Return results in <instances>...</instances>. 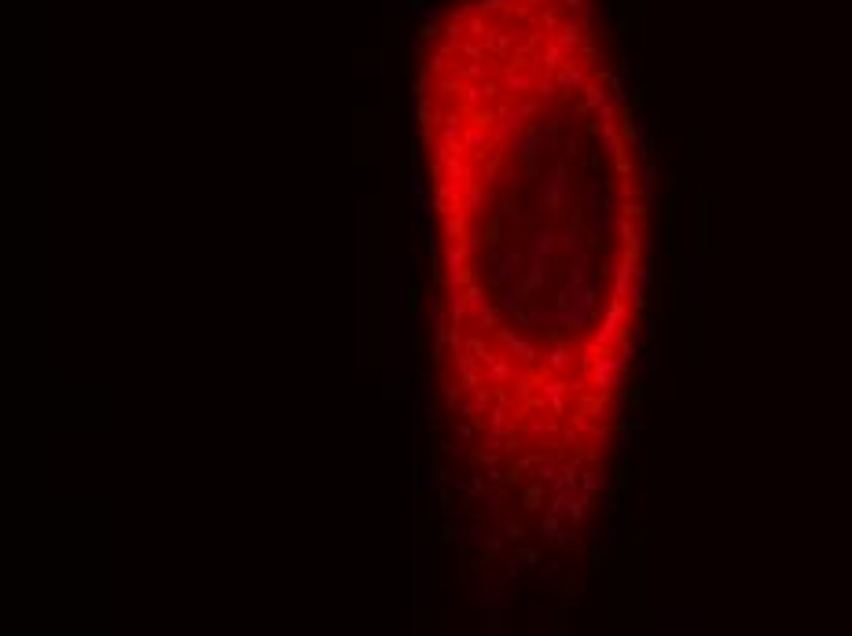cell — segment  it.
Wrapping results in <instances>:
<instances>
[{"label":"cell","mask_w":852,"mask_h":636,"mask_svg":"<svg viewBox=\"0 0 852 636\" xmlns=\"http://www.w3.org/2000/svg\"><path fill=\"white\" fill-rule=\"evenodd\" d=\"M471 280H474V272H471L467 243H449L445 239V247H441V287L452 294V291H463Z\"/></svg>","instance_id":"obj_4"},{"label":"cell","mask_w":852,"mask_h":636,"mask_svg":"<svg viewBox=\"0 0 852 636\" xmlns=\"http://www.w3.org/2000/svg\"><path fill=\"white\" fill-rule=\"evenodd\" d=\"M423 416H426V423H434V427H438V419H441V408H438V405H426V408H423Z\"/></svg>","instance_id":"obj_46"},{"label":"cell","mask_w":852,"mask_h":636,"mask_svg":"<svg viewBox=\"0 0 852 636\" xmlns=\"http://www.w3.org/2000/svg\"><path fill=\"white\" fill-rule=\"evenodd\" d=\"M463 89H467V81H463L456 70L441 74V78H434V92H438L441 100H460V96H463Z\"/></svg>","instance_id":"obj_16"},{"label":"cell","mask_w":852,"mask_h":636,"mask_svg":"<svg viewBox=\"0 0 852 636\" xmlns=\"http://www.w3.org/2000/svg\"><path fill=\"white\" fill-rule=\"evenodd\" d=\"M471 441H474V419L456 416V445H471Z\"/></svg>","instance_id":"obj_34"},{"label":"cell","mask_w":852,"mask_h":636,"mask_svg":"<svg viewBox=\"0 0 852 636\" xmlns=\"http://www.w3.org/2000/svg\"><path fill=\"white\" fill-rule=\"evenodd\" d=\"M570 192H573V169H570V158L559 151L555 166H551V173L540 177V203H544L548 217L566 214V210H570V206H566Z\"/></svg>","instance_id":"obj_2"},{"label":"cell","mask_w":852,"mask_h":636,"mask_svg":"<svg viewBox=\"0 0 852 636\" xmlns=\"http://www.w3.org/2000/svg\"><path fill=\"white\" fill-rule=\"evenodd\" d=\"M449 349L452 353L467 349V327H449Z\"/></svg>","instance_id":"obj_37"},{"label":"cell","mask_w":852,"mask_h":636,"mask_svg":"<svg viewBox=\"0 0 852 636\" xmlns=\"http://www.w3.org/2000/svg\"><path fill=\"white\" fill-rule=\"evenodd\" d=\"M489 199H493L489 184H482V180H467V195H463V210H467V214H471V217L485 214V210H489Z\"/></svg>","instance_id":"obj_12"},{"label":"cell","mask_w":852,"mask_h":636,"mask_svg":"<svg viewBox=\"0 0 852 636\" xmlns=\"http://www.w3.org/2000/svg\"><path fill=\"white\" fill-rule=\"evenodd\" d=\"M463 294H467V305H471V320H474V316L482 313V309H489V305H493V302H489V294H485V287H482L478 280L467 283Z\"/></svg>","instance_id":"obj_20"},{"label":"cell","mask_w":852,"mask_h":636,"mask_svg":"<svg viewBox=\"0 0 852 636\" xmlns=\"http://www.w3.org/2000/svg\"><path fill=\"white\" fill-rule=\"evenodd\" d=\"M504 540H507V537H504V529L496 534V529L489 526L485 534H482V556H478V567H489V559H496L500 552H504Z\"/></svg>","instance_id":"obj_17"},{"label":"cell","mask_w":852,"mask_h":636,"mask_svg":"<svg viewBox=\"0 0 852 636\" xmlns=\"http://www.w3.org/2000/svg\"><path fill=\"white\" fill-rule=\"evenodd\" d=\"M540 324H544V305H526V309L515 316V327L522 335H532V338L540 335Z\"/></svg>","instance_id":"obj_15"},{"label":"cell","mask_w":852,"mask_h":636,"mask_svg":"<svg viewBox=\"0 0 852 636\" xmlns=\"http://www.w3.org/2000/svg\"><path fill=\"white\" fill-rule=\"evenodd\" d=\"M500 529H504V537H507V540H515V545H522V540L529 537V534H526V526H522L518 518H504V526H500Z\"/></svg>","instance_id":"obj_32"},{"label":"cell","mask_w":852,"mask_h":636,"mask_svg":"<svg viewBox=\"0 0 852 636\" xmlns=\"http://www.w3.org/2000/svg\"><path fill=\"white\" fill-rule=\"evenodd\" d=\"M515 563H540V548L522 545V548H518V556H515Z\"/></svg>","instance_id":"obj_39"},{"label":"cell","mask_w":852,"mask_h":636,"mask_svg":"<svg viewBox=\"0 0 852 636\" xmlns=\"http://www.w3.org/2000/svg\"><path fill=\"white\" fill-rule=\"evenodd\" d=\"M408 309H419V280L408 283Z\"/></svg>","instance_id":"obj_44"},{"label":"cell","mask_w":852,"mask_h":636,"mask_svg":"<svg viewBox=\"0 0 852 636\" xmlns=\"http://www.w3.org/2000/svg\"><path fill=\"white\" fill-rule=\"evenodd\" d=\"M511 427H515V419H511V405H500V401L482 416V423H478V430H482V434H507Z\"/></svg>","instance_id":"obj_11"},{"label":"cell","mask_w":852,"mask_h":636,"mask_svg":"<svg viewBox=\"0 0 852 636\" xmlns=\"http://www.w3.org/2000/svg\"><path fill=\"white\" fill-rule=\"evenodd\" d=\"M562 534H566V529H562V515L559 512H540V537L559 540L562 545Z\"/></svg>","instance_id":"obj_21"},{"label":"cell","mask_w":852,"mask_h":636,"mask_svg":"<svg viewBox=\"0 0 852 636\" xmlns=\"http://www.w3.org/2000/svg\"><path fill=\"white\" fill-rule=\"evenodd\" d=\"M467 232H471V214H467V210H456V214L441 217V236L449 243H463Z\"/></svg>","instance_id":"obj_13"},{"label":"cell","mask_w":852,"mask_h":636,"mask_svg":"<svg viewBox=\"0 0 852 636\" xmlns=\"http://www.w3.org/2000/svg\"><path fill=\"white\" fill-rule=\"evenodd\" d=\"M445 309H449V324L452 327H467L471 320V305H467V294L463 291H445Z\"/></svg>","instance_id":"obj_14"},{"label":"cell","mask_w":852,"mask_h":636,"mask_svg":"<svg viewBox=\"0 0 852 636\" xmlns=\"http://www.w3.org/2000/svg\"><path fill=\"white\" fill-rule=\"evenodd\" d=\"M467 254H471V258H478V254H482V243H485V236H482V228H474L471 225V232H467Z\"/></svg>","instance_id":"obj_36"},{"label":"cell","mask_w":852,"mask_h":636,"mask_svg":"<svg viewBox=\"0 0 852 636\" xmlns=\"http://www.w3.org/2000/svg\"><path fill=\"white\" fill-rule=\"evenodd\" d=\"M518 504H522V512H548V504H551V485L529 479V482L518 490Z\"/></svg>","instance_id":"obj_7"},{"label":"cell","mask_w":852,"mask_h":636,"mask_svg":"<svg viewBox=\"0 0 852 636\" xmlns=\"http://www.w3.org/2000/svg\"><path fill=\"white\" fill-rule=\"evenodd\" d=\"M500 169H504V151H496L493 158H489V166H485V177H489V180H496V177H500Z\"/></svg>","instance_id":"obj_42"},{"label":"cell","mask_w":852,"mask_h":636,"mask_svg":"<svg viewBox=\"0 0 852 636\" xmlns=\"http://www.w3.org/2000/svg\"><path fill=\"white\" fill-rule=\"evenodd\" d=\"M489 269H493V287H500V291H507L511 283H515V276L522 272V254L518 250H493L489 254Z\"/></svg>","instance_id":"obj_5"},{"label":"cell","mask_w":852,"mask_h":636,"mask_svg":"<svg viewBox=\"0 0 852 636\" xmlns=\"http://www.w3.org/2000/svg\"><path fill=\"white\" fill-rule=\"evenodd\" d=\"M449 479H452V471H449V468H434L430 474H426V482H423V485H426V490H441V485L449 482Z\"/></svg>","instance_id":"obj_35"},{"label":"cell","mask_w":852,"mask_h":636,"mask_svg":"<svg viewBox=\"0 0 852 636\" xmlns=\"http://www.w3.org/2000/svg\"><path fill=\"white\" fill-rule=\"evenodd\" d=\"M555 250H562V236L551 228H532L529 236V258H551Z\"/></svg>","instance_id":"obj_10"},{"label":"cell","mask_w":852,"mask_h":636,"mask_svg":"<svg viewBox=\"0 0 852 636\" xmlns=\"http://www.w3.org/2000/svg\"><path fill=\"white\" fill-rule=\"evenodd\" d=\"M471 324H478V331H485V335H489V331H496V327H500V305L493 302V305H489V309H482V313H478Z\"/></svg>","instance_id":"obj_28"},{"label":"cell","mask_w":852,"mask_h":636,"mask_svg":"<svg viewBox=\"0 0 852 636\" xmlns=\"http://www.w3.org/2000/svg\"><path fill=\"white\" fill-rule=\"evenodd\" d=\"M489 485H493V482H489L485 474H471V482H467V485H463V493H460V496H463V504H471L474 496H493V490H489Z\"/></svg>","instance_id":"obj_24"},{"label":"cell","mask_w":852,"mask_h":636,"mask_svg":"<svg viewBox=\"0 0 852 636\" xmlns=\"http://www.w3.org/2000/svg\"><path fill=\"white\" fill-rule=\"evenodd\" d=\"M397 397H408V375H397V390H393Z\"/></svg>","instance_id":"obj_47"},{"label":"cell","mask_w":852,"mask_h":636,"mask_svg":"<svg viewBox=\"0 0 852 636\" xmlns=\"http://www.w3.org/2000/svg\"><path fill=\"white\" fill-rule=\"evenodd\" d=\"M496 180H500V188H504V192H518L522 180H526V169H522V166H504Z\"/></svg>","instance_id":"obj_25"},{"label":"cell","mask_w":852,"mask_h":636,"mask_svg":"<svg viewBox=\"0 0 852 636\" xmlns=\"http://www.w3.org/2000/svg\"><path fill=\"white\" fill-rule=\"evenodd\" d=\"M438 537H441V545H452V540L460 537V534H456V526H441V529H438Z\"/></svg>","instance_id":"obj_45"},{"label":"cell","mask_w":852,"mask_h":636,"mask_svg":"<svg viewBox=\"0 0 852 636\" xmlns=\"http://www.w3.org/2000/svg\"><path fill=\"white\" fill-rule=\"evenodd\" d=\"M456 412H460V419H474V423L482 419V412H478L474 401H460V408H456Z\"/></svg>","instance_id":"obj_43"},{"label":"cell","mask_w":852,"mask_h":636,"mask_svg":"<svg viewBox=\"0 0 852 636\" xmlns=\"http://www.w3.org/2000/svg\"><path fill=\"white\" fill-rule=\"evenodd\" d=\"M548 280H551V258H529V265L522 269V283H518V287L526 291L529 298H537V294L548 287Z\"/></svg>","instance_id":"obj_6"},{"label":"cell","mask_w":852,"mask_h":636,"mask_svg":"<svg viewBox=\"0 0 852 636\" xmlns=\"http://www.w3.org/2000/svg\"><path fill=\"white\" fill-rule=\"evenodd\" d=\"M544 203H540V199H532V203H526V225L529 228H540V221H544Z\"/></svg>","instance_id":"obj_33"},{"label":"cell","mask_w":852,"mask_h":636,"mask_svg":"<svg viewBox=\"0 0 852 636\" xmlns=\"http://www.w3.org/2000/svg\"><path fill=\"white\" fill-rule=\"evenodd\" d=\"M438 540H441V537H434V529H430V526H419V548L434 552V548H438Z\"/></svg>","instance_id":"obj_40"},{"label":"cell","mask_w":852,"mask_h":636,"mask_svg":"<svg viewBox=\"0 0 852 636\" xmlns=\"http://www.w3.org/2000/svg\"><path fill=\"white\" fill-rule=\"evenodd\" d=\"M419 41H423V45H434V41H441V30L434 26V23H423L419 26Z\"/></svg>","instance_id":"obj_41"},{"label":"cell","mask_w":852,"mask_h":636,"mask_svg":"<svg viewBox=\"0 0 852 636\" xmlns=\"http://www.w3.org/2000/svg\"><path fill=\"white\" fill-rule=\"evenodd\" d=\"M415 118H419V129H438L441 125V111L434 107V103H426V100H419V111H415Z\"/></svg>","instance_id":"obj_26"},{"label":"cell","mask_w":852,"mask_h":636,"mask_svg":"<svg viewBox=\"0 0 852 636\" xmlns=\"http://www.w3.org/2000/svg\"><path fill=\"white\" fill-rule=\"evenodd\" d=\"M507 144H511V155H515V162L526 169L532 180H540V162H544L548 151L562 147V136H551V133H544V129H537V125H529L526 133L511 136Z\"/></svg>","instance_id":"obj_1"},{"label":"cell","mask_w":852,"mask_h":636,"mask_svg":"<svg viewBox=\"0 0 852 636\" xmlns=\"http://www.w3.org/2000/svg\"><path fill=\"white\" fill-rule=\"evenodd\" d=\"M599 490H603V471H599V468H584V474H581V493L595 496Z\"/></svg>","instance_id":"obj_30"},{"label":"cell","mask_w":852,"mask_h":636,"mask_svg":"<svg viewBox=\"0 0 852 636\" xmlns=\"http://www.w3.org/2000/svg\"><path fill=\"white\" fill-rule=\"evenodd\" d=\"M408 195H412V203H419L423 199V177H419V166L412 162V180H408Z\"/></svg>","instance_id":"obj_38"},{"label":"cell","mask_w":852,"mask_h":636,"mask_svg":"<svg viewBox=\"0 0 852 636\" xmlns=\"http://www.w3.org/2000/svg\"><path fill=\"white\" fill-rule=\"evenodd\" d=\"M496 122H500L496 103H489V107L482 103V107H471V111H467V125H478V129H485V133H493Z\"/></svg>","instance_id":"obj_19"},{"label":"cell","mask_w":852,"mask_h":636,"mask_svg":"<svg viewBox=\"0 0 852 636\" xmlns=\"http://www.w3.org/2000/svg\"><path fill=\"white\" fill-rule=\"evenodd\" d=\"M544 460V449H537V452H522V457H515L507 463V471H504V482H511V485H518V482H526V479H532V471H537V463ZM551 460V457H548Z\"/></svg>","instance_id":"obj_9"},{"label":"cell","mask_w":852,"mask_h":636,"mask_svg":"<svg viewBox=\"0 0 852 636\" xmlns=\"http://www.w3.org/2000/svg\"><path fill=\"white\" fill-rule=\"evenodd\" d=\"M441 397H445V408H449V412L460 408V401H463V386H460V379H456V383H452V379H445V383H441Z\"/></svg>","instance_id":"obj_29"},{"label":"cell","mask_w":852,"mask_h":636,"mask_svg":"<svg viewBox=\"0 0 852 636\" xmlns=\"http://www.w3.org/2000/svg\"><path fill=\"white\" fill-rule=\"evenodd\" d=\"M496 338H500V346H504V353H511L518 360L526 372H537L540 364H544V353L548 349L540 346V338H532V335H522V331H515V327H496L493 331Z\"/></svg>","instance_id":"obj_3"},{"label":"cell","mask_w":852,"mask_h":636,"mask_svg":"<svg viewBox=\"0 0 852 636\" xmlns=\"http://www.w3.org/2000/svg\"><path fill=\"white\" fill-rule=\"evenodd\" d=\"M419 247H423V254H434V258H441V247L445 243H438V232H434L430 225H419Z\"/></svg>","instance_id":"obj_27"},{"label":"cell","mask_w":852,"mask_h":636,"mask_svg":"<svg viewBox=\"0 0 852 636\" xmlns=\"http://www.w3.org/2000/svg\"><path fill=\"white\" fill-rule=\"evenodd\" d=\"M504 217H507V225H526V203H518V192H507L504 195Z\"/></svg>","instance_id":"obj_22"},{"label":"cell","mask_w":852,"mask_h":636,"mask_svg":"<svg viewBox=\"0 0 852 636\" xmlns=\"http://www.w3.org/2000/svg\"><path fill=\"white\" fill-rule=\"evenodd\" d=\"M526 298H529V294L518 287V291H504V294H500V302H496V305H500V313H511V316H518L522 309H526Z\"/></svg>","instance_id":"obj_23"},{"label":"cell","mask_w":852,"mask_h":636,"mask_svg":"<svg viewBox=\"0 0 852 636\" xmlns=\"http://www.w3.org/2000/svg\"><path fill=\"white\" fill-rule=\"evenodd\" d=\"M467 460H471L474 468H496V463H500V452H496V449H478V452H471Z\"/></svg>","instance_id":"obj_31"},{"label":"cell","mask_w":852,"mask_h":636,"mask_svg":"<svg viewBox=\"0 0 852 636\" xmlns=\"http://www.w3.org/2000/svg\"><path fill=\"white\" fill-rule=\"evenodd\" d=\"M482 217H485V225H482L485 243H489V247H504V225H507V217L493 214V210H485Z\"/></svg>","instance_id":"obj_18"},{"label":"cell","mask_w":852,"mask_h":636,"mask_svg":"<svg viewBox=\"0 0 852 636\" xmlns=\"http://www.w3.org/2000/svg\"><path fill=\"white\" fill-rule=\"evenodd\" d=\"M482 372H485V383L493 386V390H500V386H511V383H515L518 372H522V364H518V360L511 357V353H504V357L496 360V364L482 368Z\"/></svg>","instance_id":"obj_8"}]
</instances>
